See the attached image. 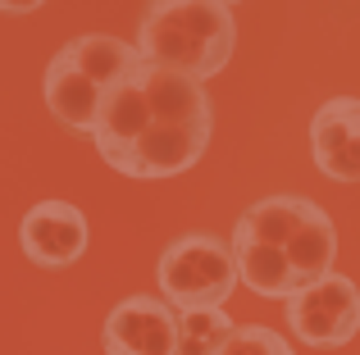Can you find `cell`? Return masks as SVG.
<instances>
[{
    "label": "cell",
    "mask_w": 360,
    "mask_h": 355,
    "mask_svg": "<svg viewBox=\"0 0 360 355\" xmlns=\"http://www.w3.org/2000/svg\"><path fill=\"white\" fill-rule=\"evenodd\" d=\"M238 46V23L229 5L214 0H174L150 5L137 27V60L150 69L183 73L192 82H205L224 73Z\"/></svg>",
    "instance_id": "cell-1"
},
{
    "label": "cell",
    "mask_w": 360,
    "mask_h": 355,
    "mask_svg": "<svg viewBox=\"0 0 360 355\" xmlns=\"http://www.w3.org/2000/svg\"><path fill=\"white\" fill-rule=\"evenodd\" d=\"M155 278L160 301H169L174 310H214V305H229L233 287H238V260L224 237L187 232L165 246Z\"/></svg>",
    "instance_id": "cell-2"
},
{
    "label": "cell",
    "mask_w": 360,
    "mask_h": 355,
    "mask_svg": "<svg viewBox=\"0 0 360 355\" xmlns=\"http://www.w3.org/2000/svg\"><path fill=\"white\" fill-rule=\"evenodd\" d=\"M288 328L306 347H347L360 333V287L347 274H328L288 301Z\"/></svg>",
    "instance_id": "cell-3"
},
{
    "label": "cell",
    "mask_w": 360,
    "mask_h": 355,
    "mask_svg": "<svg viewBox=\"0 0 360 355\" xmlns=\"http://www.w3.org/2000/svg\"><path fill=\"white\" fill-rule=\"evenodd\" d=\"M214 123H178V119H155L137 142L115 160L119 173L128 178H174L187 173L210 146Z\"/></svg>",
    "instance_id": "cell-4"
},
{
    "label": "cell",
    "mask_w": 360,
    "mask_h": 355,
    "mask_svg": "<svg viewBox=\"0 0 360 355\" xmlns=\"http://www.w3.org/2000/svg\"><path fill=\"white\" fill-rule=\"evenodd\" d=\"M105 355H178V314L160 296H128L101 328Z\"/></svg>",
    "instance_id": "cell-5"
},
{
    "label": "cell",
    "mask_w": 360,
    "mask_h": 355,
    "mask_svg": "<svg viewBox=\"0 0 360 355\" xmlns=\"http://www.w3.org/2000/svg\"><path fill=\"white\" fill-rule=\"evenodd\" d=\"M23 255L41 269H69L87 250V214L69 201H41L18 223Z\"/></svg>",
    "instance_id": "cell-6"
},
{
    "label": "cell",
    "mask_w": 360,
    "mask_h": 355,
    "mask_svg": "<svg viewBox=\"0 0 360 355\" xmlns=\"http://www.w3.org/2000/svg\"><path fill=\"white\" fill-rule=\"evenodd\" d=\"M310 155L333 182H360V100L333 96L310 119Z\"/></svg>",
    "instance_id": "cell-7"
},
{
    "label": "cell",
    "mask_w": 360,
    "mask_h": 355,
    "mask_svg": "<svg viewBox=\"0 0 360 355\" xmlns=\"http://www.w3.org/2000/svg\"><path fill=\"white\" fill-rule=\"evenodd\" d=\"M41 91H46V109H51L64 128H73V133H96V119H101V100H105V91H101L64 51L46 64Z\"/></svg>",
    "instance_id": "cell-8"
},
{
    "label": "cell",
    "mask_w": 360,
    "mask_h": 355,
    "mask_svg": "<svg viewBox=\"0 0 360 355\" xmlns=\"http://www.w3.org/2000/svg\"><path fill=\"white\" fill-rule=\"evenodd\" d=\"M64 55H69L73 64H78L82 73H87L91 82H96L101 91H115L119 82L132 78V69H137V46L119 41V36H105V32H87V36H73L69 46H64Z\"/></svg>",
    "instance_id": "cell-9"
},
{
    "label": "cell",
    "mask_w": 360,
    "mask_h": 355,
    "mask_svg": "<svg viewBox=\"0 0 360 355\" xmlns=\"http://www.w3.org/2000/svg\"><path fill=\"white\" fill-rule=\"evenodd\" d=\"M174 314H178V355H219V347L238 328L224 305H214V310H174Z\"/></svg>",
    "instance_id": "cell-10"
},
{
    "label": "cell",
    "mask_w": 360,
    "mask_h": 355,
    "mask_svg": "<svg viewBox=\"0 0 360 355\" xmlns=\"http://www.w3.org/2000/svg\"><path fill=\"white\" fill-rule=\"evenodd\" d=\"M219 355H297V351H292L288 337H278V333L264 328V323H242L219 347Z\"/></svg>",
    "instance_id": "cell-11"
}]
</instances>
